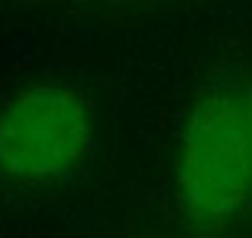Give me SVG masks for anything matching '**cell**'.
Masks as SVG:
<instances>
[{
	"instance_id": "1",
	"label": "cell",
	"mask_w": 252,
	"mask_h": 238,
	"mask_svg": "<svg viewBox=\"0 0 252 238\" xmlns=\"http://www.w3.org/2000/svg\"><path fill=\"white\" fill-rule=\"evenodd\" d=\"M178 196L198 222L229 220L252 196V124L245 91H210L182 133Z\"/></svg>"
},
{
	"instance_id": "2",
	"label": "cell",
	"mask_w": 252,
	"mask_h": 238,
	"mask_svg": "<svg viewBox=\"0 0 252 238\" xmlns=\"http://www.w3.org/2000/svg\"><path fill=\"white\" fill-rule=\"evenodd\" d=\"M91 112L68 84H33L0 112V171L19 182H54L91 149Z\"/></svg>"
},
{
	"instance_id": "3",
	"label": "cell",
	"mask_w": 252,
	"mask_h": 238,
	"mask_svg": "<svg viewBox=\"0 0 252 238\" xmlns=\"http://www.w3.org/2000/svg\"><path fill=\"white\" fill-rule=\"evenodd\" d=\"M245 98H248V110H250V124H252V89L245 91Z\"/></svg>"
}]
</instances>
